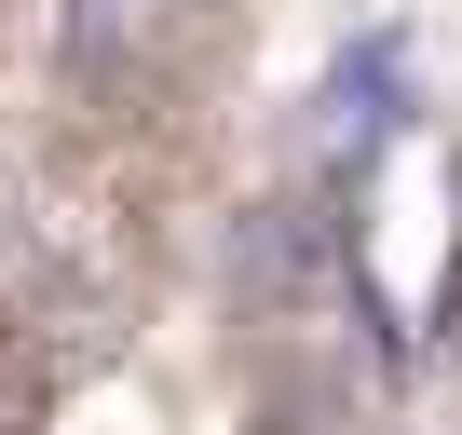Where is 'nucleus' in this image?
I'll return each mask as SVG.
<instances>
[{"instance_id":"nucleus-1","label":"nucleus","mask_w":462,"mask_h":435,"mask_svg":"<svg viewBox=\"0 0 462 435\" xmlns=\"http://www.w3.org/2000/svg\"><path fill=\"white\" fill-rule=\"evenodd\" d=\"M177 14H190V0H82V14H69V55L109 69L123 42H150V28H177Z\"/></svg>"}]
</instances>
